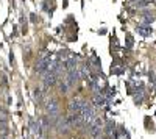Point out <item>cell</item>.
<instances>
[{"mask_svg":"<svg viewBox=\"0 0 156 139\" xmlns=\"http://www.w3.org/2000/svg\"><path fill=\"white\" fill-rule=\"evenodd\" d=\"M45 112H47V116L50 117L51 122L59 117L61 108H59V102H58L56 97H50V98H48V102H47V105H45ZM51 127H53V125H51Z\"/></svg>","mask_w":156,"mask_h":139,"instance_id":"1","label":"cell"},{"mask_svg":"<svg viewBox=\"0 0 156 139\" xmlns=\"http://www.w3.org/2000/svg\"><path fill=\"white\" fill-rule=\"evenodd\" d=\"M83 105H84V100L73 98L72 102H70V105H69V114H80Z\"/></svg>","mask_w":156,"mask_h":139,"instance_id":"2","label":"cell"},{"mask_svg":"<svg viewBox=\"0 0 156 139\" xmlns=\"http://www.w3.org/2000/svg\"><path fill=\"white\" fill-rule=\"evenodd\" d=\"M42 78H44V84H45V86H55V83H56V80H58V75H56L55 72L48 70Z\"/></svg>","mask_w":156,"mask_h":139,"instance_id":"3","label":"cell"},{"mask_svg":"<svg viewBox=\"0 0 156 139\" xmlns=\"http://www.w3.org/2000/svg\"><path fill=\"white\" fill-rule=\"evenodd\" d=\"M94 103H95V106L98 108V106H103L106 103V98L103 97V95H100V94H97L95 97H94Z\"/></svg>","mask_w":156,"mask_h":139,"instance_id":"4","label":"cell"},{"mask_svg":"<svg viewBox=\"0 0 156 139\" xmlns=\"http://www.w3.org/2000/svg\"><path fill=\"white\" fill-rule=\"evenodd\" d=\"M76 67V59L75 58H69L67 61H66V69L67 70H72V69H75Z\"/></svg>","mask_w":156,"mask_h":139,"instance_id":"5","label":"cell"},{"mask_svg":"<svg viewBox=\"0 0 156 139\" xmlns=\"http://www.w3.org/2000/svg\"><path fill=\"white\" fill-rule=\"evenodd\" d=\"M67 89H69V84L61 81V83H59V91H61V92H67Z\"/></svg>","mask_w":156,"mask_h":139,"instance_id":"6","label":"cell"},{"mask_svg":"<svg viewBox=\"0 0 156 139\" xmlns=\"http://www.w3.org/2000/svg\"><path fill=\"white\" fill-rule=\"evenodd\" d=\"M34 95H36V98L39 100V102L42 100V91L41 89H34Z\"/></svg>","mask_w":156,"mask_h":139,"instance_id":"7","label":"cell"}]
</instances>
